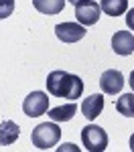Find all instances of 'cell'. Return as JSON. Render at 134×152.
Masks as SVG:
<instances>
[{"label": "cell", "mask_w": 134, "mask_h": 152, "mask_svg": "<svg viewBox=\"0 0 134 152\" xmlns=\"http://www.w3.org/2000/svg\"><path fill=\"white\" fill-rule=\"evenodd\" d=\"M67 2H69V4H73V6H75V4H79V2H85V0H67Z\"/></svg>", "instance_id": "obj_18"}, {"label": "cell", "mask_w": 134, "mask_h": 152, "mask_svg": "<svg viewBox=\"0 0 134 152\" xmlns=\"http://www.w3.org/2000/svg\"><path fill=\"white\" fill-rule=\"evenodd\" d=\"M85 26L79 23H61L55 26V35L63 43H77L85 37Z\"/></svg>", "instance_id": "obj_6"}, {"label": "cell", "mask_w": 134, "mask_h": 152, "mask_svg": "<svg viewBox=\"0 0 134 152\" xmlns=\"http://www.w3.org/2000/svg\"><path fill=\"white\" fill-rule=\"evenodd\" d=\"M14 12V0H0V20L8 18Z\"/></svg>", "instance_id": "obj_15"}, {"label": "cell", "mask_w": 134, "mask_h": 152, "mask_svg": "<svg viewBox=\"0 0 134 152\" xmlns=\"http://www.w3.org/2000/svg\"><path fill=\"white\" fill-rule=\"evenodd\" d=\"M65 2H67V0H33L37 10L41 12V14H47V16L59 14V12L65 8Z\"/></svg>", "instance_id": "obj_11"}, {"label": "cell", "mask_w": 134, "mask_h": 152, "mask_svg": "<svg viewBox=\"0 0 134 152\" xmlns=\"http://www.w3.org/2000/svg\"><path fill=\"white\" fill-rule=\"evenodd\" d=\"M81 142H83V148L89 152H104L108 148V134L106 130L96 126V124H89L81 130Z\"/></svg>", "instance_id": "obj_3"}, {"label": "cell", "mask_w": 134, "mask_h": 152, "mask_svg": "<svg viewBox=\"0 0 134 152\" xmlns=\"http://www.w3.org/2000/svg\"><path fill=\"white\" fill-rule=\"evenodd\" d=\"M31 140L39 150H49V148L57 146V142L61 140V128L53 120L45 122V124H39L31 134Z\"/></svg>", "instance_id": "obj_2"}, {"label": "cell", "mask_w": 134, "mask_h": 152, "mask_svg": "<svg viewBox=\"0 0 134 152\" xmlns=\"http://www.w3.org/2000/svg\"><path fill=\"white\" fill-rule=\"evenodd\" d=\"M18 134H21V128L18 124H14L10 120H4L0 124V146H10L18 140Z\"/></svg>", "instance_id": "obj_10"}, {"label": "cell", "mask_w": 134, "mask_h": 152, "mask_svg": "<svg viewBox=\"0 0 134 152\" xmlns=\"http://www.w3.org/2000/svg\"><path fill=\"white\" fill-rule=\"evenodd\" d=\"M100 87H102V91L108 95H116L122 91V87H124V75H122L118 69H108L102 73V77H100Z\"/></svg>", "instance_id": "obj_7"}, {"label": "cell", "mask_w": 134, "mask_h": 152, "mask_svg": "<svg viewBox=\"0 0 134 152\" xmlns=\"http://www.w3.org/2000/svg\"><path fill=\"white\" fill-rule=\"evenodd\" d=\"M47 91L53 97H65L69 102H75L83 94V81L81 77L67 71H51L47 75Z\"/></svg>", "instance_id": "obj_1"}, {"label": "cell", "mask_w": 134, "mask_h": 152, "mask_svg": "<svg viewBox=\"0 0 134 152\" xmlns=\"http://www.w3.org/2000/svg\"><path fill=\"white\" fill-rule=\"evenodd\" d=\"M100 14H102V6L97 4L96 0H85V2L75 4V18L83 26L96 24L100 20Z\"/></svg>", "instance_id": "obj_4"}, {"label": "cell", "mask_w": 134, "mask_h": 152, "mask_svg": "<svg viewBox=\"0 0 134 152\" xmlns=\"http://www.w3.org/2000/svg\"><path fill=\"white\" fill-rule=\"evenodd\" d=\"M116 110L122 116L134 118V94H124L116 99Z\"/></svg>", "instance_id": "obj_14"}, {"label": "cell", "mask_w": 134, "mask_h": 152, "mask_svg": "<svg viewBox=\"0 0 134 152\" xmlns=\"http://www.w3.org/2000/svg\"><path fill=\"white\" fill-rule=\"evenodd\" d=\"M75 112H77V105L71 102V104L51 107V112H49V118H51L53 122H67V120H71V118L75 116Z\"/></svg>", "instance_id": "obj_12"}, {"label": "cell", "mask_w": 134, "mask_h": 152, "mask_svg": "<svg viewBox=\"0 0 134 152\" xmlns=\"http://www.w3.org/2000/svg\"><path fill=\"white\" fill-rule=\"evenodd\" d=\"M100 6L108 16H122L128 10V0H102Z\"/></svg>", "instance_id": "obj_13"}, {"label": "cell", "mask_w": 134, "mask_h": 152, "mask_svg": "<svg viewBox=\"0 0 134 152\" xmlns=\"http://www.w3.org/2000/svg\"><path fill=\"white\" fill-rule=\"evenodd\" d=\"M112 49L116 55H132L134 53V35L128 31H116L112 37Z\"/></svg>", "instance_id": "obj_8"}, {"label": "cell", "mask_w": 134, "mask_h": 152, "mask_svg": "<svg viewBox=\"0 0 134 152\" xmlns=\"http://www.w3.org/2000/svg\"><path fill=\"white\" fill-rule=\"evenodd\" d=\"M23 112L29 118H37V116H43L49 112V97L47 94L43 91H33L24 97L23 102Z\"/></svg>", "instance_id": "obj_5"}, {"label": "cell", "mask_w": 134, "mask_h": 152, "mask_svg": "<svg viewBox=\"0 0 134 152\" xmlns=\"http://www.w3.org/2000/svg\"><path fill=\"white\" fill-rule=\"evenodd\" d=\"M126 24H128V28L134 33V8L126 10Z\"/></svg>", "instance_id": "obj_16"}, {"label": "cell", "mask_w": 134, "mask_h": 152, "mask_svg": "<svg viewBox=\"0 0 134 152\" xmlns=\"http://www.w3.org/2000/svg\"><path fill=\"white\" fill-rule=\"evenodd\" d=\"M130 150L134 152V134H132V136H130Z\"/></svg>", "instance_id": "obj_19"}, {"label": "cell", "mask_w": 134, "mask_h": 152, "mask_svg": "<svg viewBox=\"0 0 134 152\" xmlns=\"http://www.w3.org/2000/svg\"><path fill=\"white\" fill-rule=\"evenodd\" d=\"M102 110H104V97L100 94H94V95H89V97H85L83 104H81V112H83V116L89 122H94L102 114Z\"/></svg>", "instance_id": "obj_9"}, {"label": "cell", "mask_w": 134, "mask_h": 152, "mask_svg": "<svg viewBox=\"0 0 134 152\" xmlns=\"http://www.w3.org/2000/svg\"><path fill=\"white\" fill-rule=\"evenodd\" d=\"M128 83H130V87H132V91H134V69H132V73H130V81Z\"/></svg>", "instance_id": "obj_17"}]
</instances>
